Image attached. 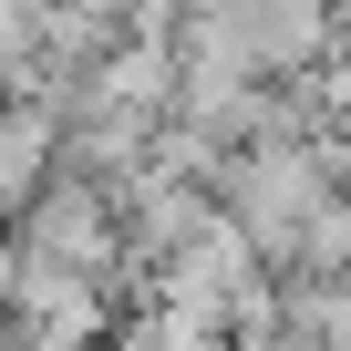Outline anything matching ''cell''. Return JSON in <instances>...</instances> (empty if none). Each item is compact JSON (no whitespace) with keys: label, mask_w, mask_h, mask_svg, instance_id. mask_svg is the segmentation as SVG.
<instances>
[{"label":"cell","mask_w":351,"mask_h":351,"mask_svg":"<svg viewBox=\"0 0 351 351\" xmlns=\"http://www.w3.org/2000/svg\"><path fill=\"white\" fill-rule=\"evenodd\" d=\"M42 176V124L21 114H0V207H21V186Z\"/></svg>","instance_id":"obj_1"}]
</instances>
